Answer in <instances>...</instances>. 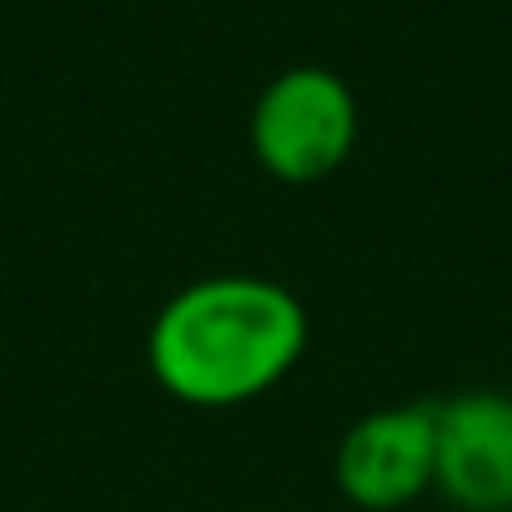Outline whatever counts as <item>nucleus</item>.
<instances>
[{
  "label": "nucleus",
  "instance_id": "obj_1",
  "mask_svg": "<svg viewBox=\"0 0 512 512\" xmlns=\"http://www.w3.org/2000/svg\"><path fill=\"white\" fill-rule=\"evenodd\" d=\"M312 337L307 307L272 277L216 272L161 302L146 332V367L166 397L226 412L292 377Z\"/></svg>",
  "mask_w": 512,
  "mask_h": 512
},
{
  "label": "nucleus",
  "instance_id": "obj_2",
  "mask_svg": "<svg viewBox=\"0 0 512 512\" xmlns=\"http://www.w3.org/2000/svg\"><path fill=\"white\" fill-rule=\"evenodd\" d=\"M357 131V96L327 66H292L272 76L251 106V156L287 186H312L342 171Z\"/></svg>",
  "mask_w": 512,
  "mask_h": 512
},
{
  "label": "nucleus",
  "instance_id": "obj_3",
  "mask_svg": "<svg viewBox=\"0 0 512 512\" xmlns=\"http://www.w3.org/2000/svg\"><path fill=\"white\" fill-rule=\"evenodd\" d=\"M437 462V407H377L357 417L337 442V492L357 512H402L432 492Z\"/></svg>",
  "mask_w": 512,
  "mask_h": 512
},
{
  "label": "nucleus",
  "instance_id": "obj_4",
  "mask_svg": "<svg viewBox=\"0 0 512 512\" xmlns=\"http://www.w3.org/2000/svg\"><path fill=\"white\" fill-rule=\"evenodd\" d=\"M432 492L457 512H512V392L472 387L437 402Z\"/></svg>",
  "mask_w": 512,
  "mask_h": 512
}]
</instances>
